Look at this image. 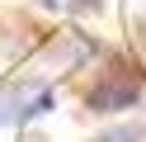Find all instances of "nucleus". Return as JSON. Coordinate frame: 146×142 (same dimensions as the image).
<instances>
[{
	"instance_id": "1",
	"label": "nucleus",
	"mask_w": 146,
	"mask_h": 142,
	"mask_svg": "<svg viewBox=\"0 0 146 142\" xmlns=\"http://www.w3.org/2000/svg\"><path fill=\"white\" fill-rule=\"evenodd\" d=\"M57 104L47 81H10L0 85V128H14V123H29L33 114H47Z\"/></svg>"
},
{
	"instance_id": "2",
	"label": "nucleus",
	"mask_w": 146,
	"mask_h": 142,
	"mask_svg": "<svg viewBox=\"0 0 146 142\" xmlns=\"http://www.w3.org/2000/svg\"><path fill=\"white\" fill-rule=\"evenodd\" d=\"M141 100V81L132 71H104L94 85L85 90V104L94 114H118V109H132Z\"/></svg>"
},
{
	"instance_id": "3",
	"label": "nucleus",
	"mask_w": 146,
	"mask_h": 142,
	"mask_svg": "<svg viewBox=\"0 0 146 142\" xmlns=\"http://www.w3.org/2000/svg\"><path fill=\"white\" fill-rule=\"evenodd\" d=\"M94 142H141V128H108V133H99Z\"/></svg>"
},
{
	"instance_id": "4",
	"label": "nucleus",
	"mask_w": 146,
	"mask_h": 142,
	"mask_svg": "<svg viewBox=\"0 0 146 142\" xmlns=\"http://www.w3.org/2000/svg\"><path fill=\"white\" fill-rule=\"evenodd\" d=\"M38 5H47V9H57V5H61V0H38Z\"/></svg>"
}]
</instances>
